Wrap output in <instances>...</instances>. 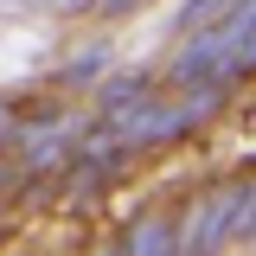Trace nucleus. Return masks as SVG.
<instances>
[{"label": "nucleus", "instance_id": "1", "mask_svg": "<svg viewBox=\"0 0 256 256\" xmlns=\"http://www.w3.org/2000/svg\"><path fill=\"white\" fill-rule=\"evenodd\" d=\"M154 244H180V237H166V224H134L128 230V250H154Z\"/></svg>", "mask_w": 256, "mask_h": 256}]
</instances>
